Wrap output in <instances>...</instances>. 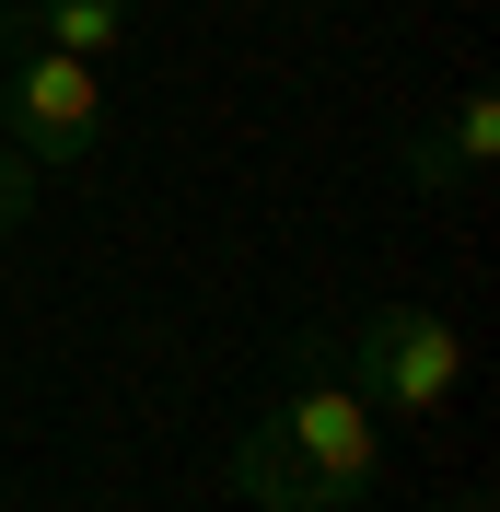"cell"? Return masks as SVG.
Returning a JSON list of instances; mask_svg holds the SVG:
<instances>
[{
	"label": "cell",
	"mask_w": 500,
	"mask_h": 512,
	"mask_svg": "<svg viewBox=\"0 0 500 512\" xmlns=\"http://www.w3.org/2000/svg\"><path fill=\"white\" fill-rule=\"evenodd\" d=\"M291 361L361 384V396L396 408V419H431V408H454V384H466V326L442 315V303H361V315L303 326Z\"/></svg>",
	"instance_id": "obj_1"
},
{
	"label": "cell",
	"mask_w": 500,
	"mask_h": 512,
	"mask_svg": "<svg viewBox=\"0 0 500 512\" xmlns=\"http://www.w3.org/2000/svg\"><path fill=\"white\" fill-rule=\"evenodd\" d=\"M0 140H12L24 163H82V152L105 140V82H94V59L47 47L24 12H0Z\"/></svg>",
	"instance_id": "obj_2"
},
{
	"label": "cell",
	"mask_w": 500,
	"mask_h": 512,
	"mask_svg": "<svg viewBox=\"0 0 500 512\" xmlns=\"http://www.w3.org/2000/svg\"><path fill=\"white\" fill-rule=\"evenodd\" d=\"M268 419L291 431V454L326 478V501H338V512L373 489V466H384V408L361 396V384H338V373H314V361H291V384L268 396Z\"/></svg>",
	"instance_id": "obj_3"
},
{
	"label": "cell",
	"mask_w": 500,
	"mask_h": 512,
	"mask_svg": "<svg viewBox=\"0 0 500 512\" xmlns=\"http://www.w3.org/2000/svg\"><path fill=\"white\" fill-rule=\"evenodd\" d=\"M489 152H500V94H489V82H477L466 105H442V117H419V128L396 140L407 187H431V198L477 187V175H489Z\"/></svg>",
	"instance_id": "obj_4"
},
{
	"label": "cell",
	"mask_w": 500,
	"mask_h": 512,
	"mask_svg": "<svg viewBox=\"0 0 500 512\" xmlns=\"http://www.w3.org/2000/svg\"><path fill=\"white\" fill-rule=\"evenodd\" d=\"M221 478L245 489L256 512H338V501H326V478H314L303 454H291V431H280L268 408H256L245 431H233V454H221Z\"/></svg>",
	"instance_id": "obj_5"
},
{
	"label": "cell",
	"mask_w": 500,
	"mask_h": 512,
	"mask_svg": "<svg viewBox=\"0 0 500 512\" xmlns=\"http://www.w3.org/2000/svg\"><path fill=\"white\" fill-rule=\"evenodd\" d=\"M24 24L47 35V47H70V59H117L128 24H140V0H35Z\"/></svg>",
	"instance_id": "obj_6"
},
{
	"label": "cell",
	"mask_w": 500,
	"mask_h": 512,
	"mask_svg": "<svg viewBox=\"0 0 500 512\" xmlns=\"http://www.w3.org/2000/svg\"><path fill=\"white\" fill-rule=\"evenodd\" d=\"M24 210H35V163L0 140V233H24Z\"/></svg>",
	"instance_id": "obj_7"
},
{
	"label": "cell",
	"mask_w": 500,
	"mask_h": 512,
	"mask_svg": "<svg viewBox=\"0 0 500 512\" xmlns=\"http://www.w3.org/2000/svg\"><path fill=\"white\" fill-rule=\"evenodd\" d=\"M442 512H489V501H477V489H454V501H442Z\"/></svg>",
	"instance_id": "obj_8"
}]
</instances>
